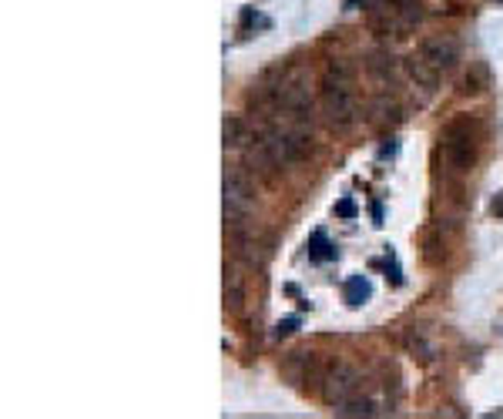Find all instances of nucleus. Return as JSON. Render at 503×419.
<instances>
[{"label": "nucleus", "mask_w": 503, "mask_h": 419, "mask_svg": "<svg viewBox=\"0 0 503 419\" xmlns=\"http://www.w3.org/2000/svg\"><path fill=\"white\" fill-rule=\"evenodd\" d=\"M342 299H346V305H352V309H359L362 302H369V299H373L369 279H366V275H349L346 285H342Z\"/></svg>", "instance_id": "nucleus-14"}, {"label": "nucleus", "mask_w": 503, "mask_h": 419, "mask_svg": "<svg viewBox=\"0 0 503 419\" xmlns=\"http://www.w3.org/2000/svg\"><path fill=\"white\" fill-rule=\"evenodd\" d=\"M299 322H302V318H299V316H289V318H282V322L275 326V332H272V335H275V339H285V335H292V332L299 329Z\"/></svg>", "instance_id": "nucleus-21"}, {"label": "nucleus", "mask_w": 503, "mask_h": 419, "mask_svg": "<svg viewBox=\"0 0 503 419\" xmlns=\"http://www.w3.org/2000/svg\"><path fill=\"white\" fill-rule=\"evenodd\" d=\"M335 215L349 222V218L359 215V208H356V202H352V198H342V202H335Z\"/></svg>", "instance_id": "nucleus-22"}, {"label": "nucleus", "mask_w": 503, "mask_h": 419, "mask_svg": "<svg viewBox=\"0 0 503 419\" xmlns=\"http://www.w3.org/2000/svg\"><path fill=\"white\" fill-rule=\"evenodd\" d=\"M359 393V372L349 366V362H333V366L325 369L323 376V403L325 406H346L352 396Z\"/></svg>", "instance_id": "nucleus-4"}, {"label": "nucleus", "mask_w": 503, "mask_h": 419, "mask_svg": "<svg viewBox=\"0 0 503 419\" xmlns=\"http://www.w3.org/2000/svg\"><path fill=\"white\" fill-rule=\"evenodd\" d=\"M366 71L373 74L376 84H389L393 74H396V57L389 51H373L369 54V61H366Z\"/></svg>", "instance_id": "nucleus-13"}, {"label": "nucleus", "mask_w": 503, "mask_h": 419, "mask_svg": "<svg viewBox=\"0 0 503 419\" xmlns=\"http://www.w3.org/2000/svg\"><path fill=\"white\" fill-rule=\"evenodd\" d=\"M490 212H493V218H503V191L493 198V205H490Z\"/></svg>", "instance_id": "nucleus-25"}, {"label": "nucleus", "mask_w": 503, "mask_h": 419, "mask_svg": "<svg viewBox=\"0 0 503 419\" xmlns=\"http://www.w3.org/2000/svg\"><path fill=\"white\" fill-rule=\"evenodd\" d=\"M420 54L436 67L439 74H446V71H453L456 61H460V44H456V38H450V34H433V38L420 40Z\"/></svg>", "instance_id": "nucleus-6"}, {"label": "nucleus", "mask_w": 503, "mask_h": 419, "mask_svg": "<svg viewBox=\"0 0 503 419\" xmlns=\"http://www.w3.org/2000/svg\"><path fill=\"white\" fill-rule=\"evenodd\" d=\"M221 138H225V148H242L245 141H252V131H248L245 117L229 115L225 125H221Z\"/></svg>", "instance_id": "nucleus-15"}, {"label": "nucleus", "mask_w": 503, "mask_h": 419, "mask_svg": "<svg viewBox=\"0 0 503 419\" xmlns=\"http://www.w3.org/2000/svg\"><path fill=\"white\" fill-rule=\"evenodd\" d=\"M356 67L346 57H333L323 74V115L333 131H349L359 121V101L352 91Z\"/></svg>", "instance_id": "nucleus-2"}, {"label": "nucleus", "mask_w": 503, "mask_h": 419, "mask_svg": "<svg viewBox=\"0 0 503 419\" xmlns=\"http://www.w3.org/2000/svg\"><path fill=\"white\" fill-rule=\"evenodd\" d=\"M480 148V121L470 115L453 117L450 125L439 131V161H443V178L460 185L477 165Z\"/></svg>", "instance_id": "nucleus-1"}, {"label": "nucleus", "mask_w": 503, "mask_h": 419, "mask_svg": "<svg viewBox=\"0 0 503 419\" xmlns=\"http://www.w3.org/2000/svg\"><path fill=\"white\" fill-rule=\"evenodd\" d=\"M238 24H242V30H248L252 24H265V21H262V17H258L252 7H245V11H242V17H238Z\"/></svg>", "instance_id": "nucleus-24"}, {"label": "nucleus", "mask_w": 503, "mask_h": 419, "mask_svg": "<svg viewBox=\"0 0 503 419\" xmlns=\"http://www.w3.org/2000/svg\"><path fill=\"white\" fill-rule=\"evenodd\" d=\"M446 248H450V239H443V229H429L426 231V239H423V258H426V265H443L446 262Z\"/></svg>", "instance_id": "nucleus-11"}, {"label": "nucleus", "mask_w": 503, "mask_h": 419, "mask_svg": "<svg viewBox=\"0 0 503 419\" xmlns=\"http://www.w3.org/2000/svg\"><path fill=\"white\" fill-rule=\"evenodd\" d=\"M245 305V275L238 272V265H225V309L238 316Z\"/></svg>", "instance_id": "nucleus-10"}, {"label": "nucleus", "mask_w": 503, "mask_h": 419, "mask_svg": "<svg viewBox=\"0 0 503 419\" xmlns=\"http://www.w3.org/2000/svg\"><path fill=\"white\" fill-rule=\"evenodd\" d=\"M335 413H339V416H376V403L373 399H366V396H362V399L359 396H352L346 406H339Z\"/></svg>", "instance_id": "nucleus-18"}, {"label": "nucleus", "mask_w": 503, "mask_h": 419, "mask_svg": "<svg viewBox=\"0 0 503 419\" xmlns=\"http://www.w3.org/2000/svg\"><path fill=\"white\" fill-rule=\"evenodd\" d=\"M221 198H225V225L248 222L252 205H255V195H252V185H248L235 168H225V178H221Z\"/></svg>", "instance_id": "nucleus-3"}, {"label": "nucleus", "mask_w": 503, "mask_h": 419, "mask_svg": "<svg viewBox=\"0 0 503 419\" xmlns=\"http://www.w3.org/2000/svg\"><path fill=\"white\" fill-rule=\"evenodd\" d=\"M282 372L289 376L292 382H319L323 386V366H319V356L316 352H306V349H296V352H289L282 362Z\"/></svg>", "instance_id": "nucleus-7"}, {"label": "nucleus", "mask_w": 503, "mask_h": 419, "mask_svg": "<svg viewBox=\"0 0 503 419\" xmlns=\"http://www.w3.org/2000/svg\"><path fill=\"white\" fill-rule=\"evenodd\" d=\"M487 88H490V67H487V61H470V71L460 81V91L463 94H483Z\"/></svg>", "instance_id": "nucleus-12"}, {"label": "nucleus", "mask_w": 503, "mask_h": 419, "mask_svg": "<svg viewBox=\"0 0 503 419\" xmlns=\"http://www.w3.org/2000/svg\"><path fill=\"white\" fill-rule=\"evenodd\" d=\"M400 117H403L400 115V104L389 101L386 94H379V98L373 101V121H376V125H396Z\"/></svg>", "instance_id": "nucleus-17"}, {"label": "nucleus", "mask_w": 503, "mask_h": 419, "mask_svg": "<svg viewBox=\"0 0 503 419\" xmlns=\"http://www.w3.org/2000/svg\"><path fill=\"white\" fill-rule=\"evenodd\" d=\"M366 4V24L379 38H406L410 24L396 11V0H362Z\"/></svg>", "instance_id": "nucleus-5"}, {"label": "nucleus", "mask_w": 503, "mask_h": 419, "mask_svg": "<svg viewBox=\"0 0 503 419\" xmlns=\"http://www.w3.org/2000/svg\"><path fill=\"white\" fill-rule=\"evenodd\" d=\"M373 222L376 225H383V205L379 202H373Z\"/></svg>", "instance_id": "nucleus-26"}, {"label": "nucleus", "mask_w": 503, "mask_h": 419, "mask_svg": "<svg viewBox=\"0 0 503 419\" xmlns=\"http://www.w3.org/2000/svg\"><path fill=\"white\" fill-rule=\"evenodd\" d=\"M379 265H383V268L389 272V279H393V285H403V272H400V265H396V258H393V255H389L386 262H379Z\"/></svg>", "instance_id": "nucleus-23"}, {"label": "nucleus", "mask_w": 503, "mask_h": 419, "mask_svg": "<svg viewBox=\"0 0 503 419\" xmlns=\"http://www.w3.org/2000/svg\"><path fill=\"white\" fill-rule=\"evenodd\" d=\"M306 248H309V258H312V262H333L335 255H339V248H335L333 241H329V235H325L323 229L312 231L309 241H306Z\"/></svg>", "instance_id": "nucleus-16"}, {"label": "nucleus", "mask_w": 503, "mask_h": 419, "mask_svg": "<svg viewBox=\"0 0 503 419\" xmlns=\"http://www.w3.org/2000/svg\"><path fill=\"white\" fill-rule=\"evenodd\" d=\"M403 67H406V74H410V81H416L420 88H426V91H436V84H439V71L433 67V64L426 61L423 54L416 51V54H410L406 61H403Z\"/></svg>", "instance_id": "nucleus-9"}, {"label": "nucleus", "mask_w": 503, "mask_h": 419, "mask_svg": "<svg viewBox=\"0 0 503 419\" xmlns=\"http://www.w3.org/2000/svg\"><path fill=\"white\" fill-rule=\"evenodd\" d=\"M396 11L403 13V21H406L410 27L423 17V11H420V4H416V0H396Z\"/></svg>", "instance_id": "nucleus-20"}, {"label": "nucleus", "mask_w": 503, "mask_h": 419, "mask_svg": "<svg viewBox=\"0 0 503 419\" xmlns=\"http://www.w3.org/2000/svg\"><path fill=\"white\" fill-rule=\"evenodd\" d=\"M245 165H248V171H252L255 178H262V181H272L279 171H282L279 158H275V151H272V144L262 138V134L252 141V148L245 151Z\"/></svg>", "instance_id": "nucleus-8"}, {"label": "nucleus", "mask_w": 503, "mask_h": 419, "mask_svg": "<svg viewBox=\"0 0 503 419\" xmlns=\"http://www.w3.org/2000/svg\"><path fill=\"white\" fill-rule=\"evenodd\" d=\"M406 345H410L413 352H420V359H429V356H433V349L426 345V339H423V332H420V329H410V332H406Z\"/></svg>", "instance_id": "nucleus-19"}]
</instances>
